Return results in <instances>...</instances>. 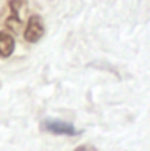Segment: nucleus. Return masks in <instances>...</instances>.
Masks as SVG:
<instances>
[{"label": "nucleus", "mask_w": 150, "mask_h": 151, "mask_svg": "<svg viewBox=\"0 0 150 151\" xmlns=\"http://www.w3.org/2000/svg\"><path fill=\"white\" fill-rule=\"evenodd\" d=\"M42 129L55 135H76L78 130L74 129L73 124L60 119H45L42 121Z\"/></svg>", "instance_id": "obj_1"}, {"label": "nucleus", "mask_w": 150, "mask_h": 151, "mask_svg": "<svg viewBox=\"0 0 150 151\" xmlns=\"http://www.w3.org/2000/svg\"><path fill=\"white\" fill-rule=\"evenodd\" d=\"M44 21H42V18L39 15H34L29 18V21H28V26H26V31H24V39H26L28 42H31V44H34V42L41 40V37L44 35Z\"/></svg>", "instance_id": "obj_2"}, {"label": "nucleus", "mask_w": 150, "mask_h": 151, "mask_svg": "<svg viewBox=\"0 0 150 151\" xmlns=\"http://www.w3.org/2000/svg\"><path fill=\"white\" fill-rule=\"evenodd\" d=\"M15 50V39L7 32H0V56L7 58Z\"/></svg>", "instance_id": "obj_4"}, {"label": "nucleus", "mask_w": 150, "mask_h": 151, "mask_svg": "<svg viewBox=\"0 0 150 151\" xmlns=\"http://www.w3.org/2000/svg\"><path fill=\"white\" fill-rule=\"evenodd\" d=\"M10 6H12L13 15L7 19L5 26L8 27L10 31L18 32V31H20V27H21V21H20V18H18V10L23 6V0H12V2H10Z\"/></svg>", "instance_id": "obj_3"}, {"label": "nucleus", "mask_w": 150, "mask_h": 151, "mask_svg": "<svg viewBox=\"0 0 150 151\" xmlns=\"http://www.w3.org/2000/svg\"><path fill=\"white\" fill-rule=\"evenodd\" d=\"M74 151H99V150L95 148L94 145H81V146H78Z\"/></svg>", "instance_id": "obj_5"}]
</instances>
